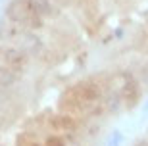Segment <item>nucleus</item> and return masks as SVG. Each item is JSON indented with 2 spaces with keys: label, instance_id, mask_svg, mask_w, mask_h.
<instances>
[{
  "label": "nucleus",
  "instance_id": "obj_1",
  "mask_svg": "<svg viewBox=\"0 0 148 146\" xmlns=\"http://www.w3.org/2000/svg\"><path fill=\"white\" fill-rule=\"evenodd\" d=\"M6 19L27 31H40L44 27V19L35 12L29 0H12L6 6Z\"/></svg>",
  "mask_w": 148,
  "mask_h": 146
},
{
  "label": "nucleus",
  "instance_id": "obj_2",
  "mask_svg": "<svg viewBox=\"0 0 148 146\" xmlns=\"http://www.w3.org/2000/svg\"><path fill=\"white\" fill-rule=\"evenodd\" d=\"M19 79H21L19 73H16L14 69H10V67H6V65L0 64V90L16 87L17 83H19Z\"/></svg>",
  "mask_w": 148,
  "mask_h": 146
},
{
  "label": "nucleus",
  "instance_id": "obj_3",
  "mask_svg": "<svg viewBox=\"0 0 148 146\" xmlns=\"http://www.w3.org/2000/svg\"><path fill=\"white\" fill-rule=\"evenodd\" d=\"M121 141H123V136H121L119 131H114L110 136H108V146H119Z\"/></svg>",
  "mask_w": 148,
  "mask_h": 146
},
{
  "label": "nucleus",
  "instance_id": "obj_4",
  "mask_svg": "<svg viewBox=\"0 0 148 146\" xmlns=\"http://www.w3.org/2000/svg\"><path fill=\"white\" fill-rule=\"evenodd\" d=\"M135 146H148V136H146V138H143V141H138Z\"/></svg>",
  "mask_w": 148,
  "mask_h": 146
}]
</instances>
